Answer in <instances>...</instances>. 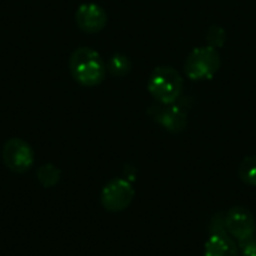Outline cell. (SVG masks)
Listing matches in <instances>:
<instances>
[{
	"label": "cell",
	"instance_id": "obj_10",
	"mask_svg": "<svg viewBox=\"0 0 256 256\" xmlns=\"http://www.w3.org/2000/svg\"><path fill=\"white\" fill-rule=\"evenodd\" d=\"M38 180L44 188H54L60 180V170L52 164H45L38 170Z\"/></svg>",
	"mask_w": 256,
	"mask_h": 256
},
{
	"label": "cell",
	"instance_id": "obj_9",
	"mask_svg": "<svg viewBox=\"0 0 256 256\" xmlns=\"http://www.w3.org/2000/svg\"><path fill=\"white\" fill-rule=\"evenodd\" d=\"M204 256H238V246L228 234H214L206 243Z\"/></svg>",
	"mask_w": 256,
	"mask_h": 256
},
{
	"label": "cell",
	"instance_id": "obj_12",
	"mask_svg": "<svg viewBox=\"0 0 256 256\" xmlns=\"http://www.w3.org/2000/svg\"><path fill=\"white\" fill-rule=\"evenodd\" d=\"M132 63L124 54H114L108 62V70L114 76H124L130 72Z\"/></svg>",
	"mask_w": 256,
	"mask_h": 256
},
{
	"label": "cell",
	"instance_id": "obj_3",
	"mask_svg": "<svg viewBox=\"0 0 256 256\" xmlns=\"http://www.w3.org/2000/svg\"><path fill=\"white\" fill-rule=\"evenodd\" d=\"M220 68V54L216 48L198 46L192 50L184 62V74L192 81L212 80Z\"/></svg>",
	"mask_w": 256,
	"mask_h": 256
},
{
	"label": "cell",
	"instance_id": "obj_7",
	"mask_svg": "<svg viewBox=\"0 0 256 256\" xmlns=\"http://www.w3.org/2000/svg\"><path fill=\"white\" fill-rule=\"evenodd\" d=\"M226 231L238 243H243L255 236L256 222L254 214L244 207H234L226 214Z\"/></svg>",
	"mask_w": 256,
	"mask_h": 256
},
{
	"label": "cell",
	"instance_id": "obj_13",
	"mask_svg": "<svg viewBox=\"0 0 256 256\" xmlns=\"http://www.w3.org/2000/svg\"><path fill=\"white\" fill-rule=\"evenodd\" d=\"M225 39H226V33L222 27L219 26H212L207 32V40H208V45L213 46V48H220L224 44H225Z\"/></svg>",
	"mask_w": 256,
	"mask_h": 256
},
{
	"label": "cell",
	"instance_id": "obj_8",
	"mask_svg": "<svg viewBox=\"0 0 256 256\" xmlns=\"http://www.w3.org/2000/svg\"><path fill=\"white\" fill-rule=\"evenodd\" d=\"M75 21L80 30L86 33H98L106 26L108 16L102 6L96 3H84L76 9Z\"/></svg>",
	"mask_w": 256,
	"mask_h": 256
},
{
	"label": "cell",
	"instance_id": "obj_6",
	"mask_svg": "<svg viewBox=\"0 0 256 256\" xmlns=\"http://www.w3.org/2000/svg\"><path fill=\"white\" fill-rule=\"evenodd\" d=\"M150 117L171 134H180L188 124L186 112L176 104H159L150 106Z\"/></svg>",
	"mask_w": 256,
	"mask_h": 256
},
{
	"label": "cell",
	"instance_id": "obj_2",
	"mask_svg": "<svg viewBox=\"0 0 256 256\" xmlns=\"http://www.w3.org/2000/svg\"><path fill=\"white\" fill-rule=\"evenodd\" d=\"M147 88L159 104H176L183 93V76L171 66H158L148 78Z\"/></svg>",
	"mask_w": 256,
	"mask_h": 256
},
{
	"label": "cell",
	"instance_id": "obj_1",
	"mask_svg": "<svg viewBox=\"0 0 256 256\" xmlns=\"http://www.w3.org/2000/svg\"><path fill=\"white\" fill-rule=\"evenodd\" d=\"M69 70L72 78L86 87L100 84L106 74V66L100 54L88 46L76 48L69 58Z\"/></svg>",
	"mask_w": 256,
	"mask_h": 256
},
{
	"label": "cell",
	"instance_id": "obj_15",
	"mask_svg": "<svg viewBox=\"0 0 256 256\" xmlns=\"http://www.w3.org/2000/svg\"><path fill=\"white\" fill-rule=\"evenodd\" d=\"M240 256H256V248H244Z\"/></svg>",
	"mask_w": 256,
	"mask_h": 256
},
{
	"label": "cell",
	"instance_id": "obj_4",
	"mask_svg": "<svg viewBox=\"0 0 256 256\" xmlns=\"http://www.w3.org/2000/svg\"><path fill=\"white\" fill-rule=\"evenodd\" d=\"M135 196L132 183L126 178H114L105 184L100 194V202L106 212L118 213L128 208Z\"/></svg>",
	"mask_w": 256,
	"mask_h": 256
},
{
	"label": "cell",
	"instance_id": "obj_11",
	"mask_svg": "<svg viewBox=\"0 0 256 256\" xmlns=\"http://www.w3.org/2000/svg\"><path fill=\"white\" fill-rule=\"evenodd\" d=\"M238 176L246 184L256 186V156H248L242 160L238 166Z\"/></svg>",
	"mask_w": 256,
	"mask_h": 256
},
{
	"label": "cell",
	"instance_id": "obj_14",
	"mask_svg": "<svg viewBox=\"0 0 256 256\" xmlns=\"http://www.w3.org/2000/svg\"><path fill=\"white\" fill-rule=\"evenodd\" d=\"M208 228H210L212 236H214V234H228V231H226V219H225V214L218 213V214L212 219Z\"/></svg>",
	"mask_w": 256,
	"mask_h": 256
},
{
	"label": "cell",
	"instance_id": "obj_5",
	"mask_svg": "<svg viewBox=\"0 0 256 256\" xmlns=\"http://www.w3.org/2000/svg\"><path fill=\"white\" fill-rule=\"evenodd\" d=\"M2 158L4 165L14 172H26L32 168L34 160V153L30 144L20 138H10L4 142L2 150Z\"/></svg>",
	"mask_w": 256,
	"mask_h": 256
}]
</instances>
